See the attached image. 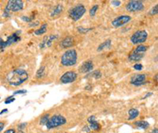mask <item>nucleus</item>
I'll list each match as a JSON object with an SVG mask.
<instances>
[{
    "mask_svg": "<svg viewBox=\"0 0 158 133\" xmlns=\"http://www.w3.org/2000/svg\"><path fill=\"white\" fill-rule=\"evenodd\" d=\"M29 79V74L23 68H16L11 71L6 76V81L10 85L14 87L22 84Z\"/></svg>",
    "mask_w": 158,
    "mask_h": 133,
    "instance_id": "nucleus-1",
    "label": "nucleus"
},
{
    "mask_svg": "<svg viewBox=\"0 0 158 133\" xmlns=\"http://www.w3.org/2000/svg\"><path fill=\"white\" fill-rule=\"evenodd\" d=\"M77 61V54L74 49L66 50L61 57V64L63 66H73Z\"/></svg>",
    "mask_w": 158,
    "mask_h": 133,
    "instance_id": "nucleus-2",
    "label": "nucleus"
},
{
    "mask_svg": "<svg viewBox=\"0 0 158 133\" xmlns=\"http://www.w3.org/2000/svg\"><path fill=\"white\" fill-rule=\"evenodd\" d=\"M86 12V8L83 4H77L70 10L69 17L74 22H77L83 17Z\"/></svg>",
    "mask_w": 158,
    "mask_h": 133,
    "instance_id": "nucleus-3",
    "label": "nucleus"
},
{
    "mask_svg": "<svg viewBox=\"0 0 158 133\" xmlns=\"http://www.w3.org/2000/svg\"><path fill=\"white\" fill-rule=\"evenodd\" d=\"M24 8V2L21 0H10L8 1L6 6L4 12L10 14V12H18Z\"/></svg>",
    "mask_w": 158,
    "mask_h": 133,
    "instance_id": "nucleus-4",
    "label": "nucleus"
},
{
    "mask_svg": "<svg viewBox=\"0 0 158 133\" xmlns=\"http://www.w3.org/2000/svg\"><path fill=\"white\" fill-rule=\"evenodd\" d=\"M67 123V120L62 115H54L49 119L48 122L46 124L48 129L57 128L59 126H62Z\"/></svg>",
    "mask_w": 158,
    "mask_h": 133,
    "instance_id": "nucleus-5",
    "label": "nucleus"
},
{
    "mask_svg": "<svg viewBox=\"0 0 158 133\" xmlns=\"http://www.w3.org/2000/svg\"><path fill=\"white\" fill-rule=\"evenodd\" d=\"M148 38V33L146 30H138L136 31L131 37V43L137 45V44H142V43L146 42Z\"/></svg>",
    "mask_w": 158,
    "mask_h": 133,
    "instance_id": "nucleus-6",
    "label": "nucleus"
},
{
    "mask_svg": "<svg viewBox=\"0 0 158 133\" xmlns=\"http://www.w3.org/2000/svg\"><path fill=\"white\" fill-rule=\"evenodd\" d=\"M20 33H21V31H18L17 33H14V34H12L11 36H8L7 40H6V41H3L2 38H1V40H0V41H1V43H0L1 52L3 51L6 47L12 45L13 43H15L21 40V37H20V36H18V34H20Z\"/></svg>",
    "mask_w": 158,
    "mask_h": 133,
    "instance_id": "nucleus-7",
    "label": "nucleus"
},
{
    "mask_svg": "<svg viewBox=\"0 0 158 133\" xmlns=\"http://www.w3.org/2000/svg\"><path fill=\"white\" fill-rule=\"evenodd\" d=\"M145 9V6L142 1H138V0H132L130 1L126 6V10L129 12H139L142 11Z\"/></svg>",
    "mask_w": 158,
    "mask_h": 133,
    "instance_id": "nucleus-8",
    "label": "nucleus"
},
{
    "mask_svg": "<svg viewBox=\"0 0 158 133\" xmlns=\"http://www.w3.org/2000/svg\"><path fill=\"white\" fill-rule=\"evenodd\" d=\"M131 21V17L129 15H121L117 18H115L112 22H111V25L114 28H120L123 25H126L129 22Z\"/></svg>",
    "mask_w": 158,
    "mask_h": 133,
    "instance_id": "nucleus-9",
    "label": "nucleus"
},
{
    "mask_svg": "<svg viewBox=\"0 0 158 133\" xmlns=\"http://www.w3.org/2000/svg\"><path fill=\"white\" fill-rule=\"evenodd\" d=\"M77 73L74 71H67V72H64L60 77V82L63 84H71L76 80L77 79Z\"/></svg>",
    "mask_w": 158,
    "mask_h": 133,
    "instance_id": "nucleus-10",
    "label": "nucleus"
},
{
    "mask_svg": "<svg viewBox=\"0 0 158 133\" xmlns=\"http://www.w3.org/2000/svg\"><path fill=\"white\" fill-rule=\"evenodd\" d=\"M146 83V76L145 74H135L131 79V84L134 86H142Z\"/></svg>",
    "mask_w": 158,
    "mask_h": 133,
    "instance_id": "nucleus-11",
    "label": "nucleus"
},
{
    "mask_svg": "<svg viewBox=\"0 0 158 133\" xmlns=\"http://www.w3.org/2000/svg\"><path fill=\"white\" fill-rule=\"evenodd\" d=\"M58 35H49V36H45L44 38L43 41L40 43L39 47L40 49H44L45 47H49L51 45H52V42L56 40V39H58Z\"/></svg>",
    "mask_w": 158,
    "mask_h": 133,
    "instance_id": "nucleus-12",
    "label": "nucleus"
},
{
    "mask_svg": "<svg viewBox=\"0 0 158 133\" xmlns=\"http://www.w3.org/2000/svg\"><path fill=\"white\" fill-rule=\"evenodd\" d=\"M94 69V62L92 61H86L81 65L80 68V72L81 73H86L91 72Z\"/></svg>",
    "mask_w": 158,
    "mask_h": 133,
    "instance_id": "nucleus-13",
    "label": "nucleus"
},
{
    "mask_svg": "<svg viewBox=\"0 0 158 133\" xmlns=\"http://www.w3.org/2000/svg\"><path fill=\"white\" fill-rule=\"evenodd\" d=\"M73 45H74V38L72 36H67V37L64 38L60 43L61 47L64 49L71 47Z\"/></svg>",
    "mask_w": 158,
    "mask_h": 133,
    "instance_id": "nucleus-14",
    "label": "nucleus"
},
{
    "mask_svg": "<svg viewBox=\"0 0 158 133\" xmlns=\"http://www.w3.org/2000/svg\"><path fill=\"white\" fill-rule=\"evenodd\" d=\"M88 121L89 123V128L90 129L94 130V131H98L100 129V124L97 121L95 116H90L88 118Z\"/></svg>",
    "mask_w": 158,
    "mask_h": 133,
    "instance_id": "nucleus-15",
    "label": "nucleus"
},
{
    "mask_svg": "<svg viewBox=\"0 0 158 133\" xmlns=\"http://www.w3.org/2000/svg\"><path fill=\"white\" fill-rule=\"evenodd\" d=\"M144 58V54H138V53L132 52L128 56V59L130 61H141Z\"/></svg>",
    "mask_w": 158,
    "mask_h": 133,
    "instance_id": "nucleus-16",
    "label": "nucleus"
},
{
    "mask_svg": "<svg viewBox=\"0 0 158 133\" xmlns=\"http://www.w3.org/2000/svg\"><path fill=\"white\" fill-rule=\"evenodd\" d=\"M63 6H62L61 4H58L56 7H55V9L52 10V12L51 13V14H50L51 17H52V18H55V17L56 16H59V15L63 12Z\"/></svg>",
    "mask_w": 158,
    "mask_h": 133,
    "instance_id": "nucleus-17",
    "label": "nucleus"
},
{
    "mask_svg": "<svg viewBox=\"0 0 158 133\" xmlns=\"http://www.w3.org/2000/svg\"><path fill=\"white\" fill-rule=\"evenodd\" d=\"M128 114H129L128 120L129 121H132V120H134V119L138 117V115H139V111L138 110H136V109L132 108L128 111Z\"/></svg>",
    "mask_w": 158,
    "mask_h": 133,
    "instance_id": "nucleus-18",
    "label": "nucleus"
},
{
    "mask_svg": "<svg viewBox=\"0 0 158 133\" xmlns=\"http://www.w3.org/2000/svg\"><path fill=\"white\" fill-rule=\"evenodd\" d=\"M47 28H48V24L47 23H44L43 25H41L40 28L36 30H35L34 34L36 35V36H41L44 33H45L47 32Z\"/></svg>",
    "mask_w": 158,
    "mask_h": 133,
    "instance_id": "nucleus-19",
    "label": "nucleus"
},
{
    "mask_svg": "<svg viewBox=\"0 0 158 133\" xmlns=\"http://www.w3.org/2000/svg\"><path fill=\"white\" fill-rule=\"evenodd\" d=\"M135 125L136 126V127H138V128L145 130L147 129V128H149V122H147V121H136V122H135Z\"/></svg>",
    "mask_w": 158,
    "mask_h": 133,
    "instance_id": "nucleus-20",
    "label": "nucleus"
},
{
    "mask_svg": "<svg viewBox=\"0 0 158 133\" xmlns=\"http://www.w3.org/2000/svg\"><path fill=\"white\" fill-rule=\"evenodd\" d=\"M111 40H105L104 42H103L102 43H101V45L99 46L98 48H97V51H101V50H103L104 49H109L110 47H111Z\"/></svg>",
    "mask_w": 158,
    "mask_h": 133,
    "instance_id": "nucleus-21",
    "label": "nucleus"
},
{
    "mask_svg": "<svg viewBox=\"0 0 158 133\" xmlns=\"http://www.w3.org/2000/svg\"><path fill=\"white\" fill-rule=\"evenodd\" d=\"M148 47L147 46H145V45H138L136 48H135V50H133V52L135 53H138V54H145L146 50H147Z\"/></svg>",
    "mask_w": 158,
    "mask_h": 133,
    "instance_id": "nucleus-22",
    "label": "nucleus"
},
{
    "mask_svg": "<svg viewBox=\"0 0 158 133\" xmlns=\"http://www.w3.org/2000/svg\"><path fill=\"white\" fill-rule=\"evenodd\" d=\"M45 76V67L41 66L39 68L36 72V77L38 78V79H41L42 77H44Z\"/></svg>",
    "mask_w": 158,
    "mask_h": 133,
    "instance_id": "nucleus-23",
    "label": "nucleus"
},
{
    "mask_svg": "<svg viewBox=\"0 0 158 133\" xmlns=\"http://www.w3.org/2000/svg\"><path fill=\"white\" fill-rule=\"evenodd\" d=\"M49 114L48 113H47V114H44V115L43 116V117L40 118V125H46L47 124V123L49 121Z\"/></svg>",
    "mask_w": 158,
    "mask_h": 133,
    "instance_id": "nucleus-24",
    "label": "nucleus"
},
{
    "mask_svg": "<svg viewBox=\"0 0 158 133\" xmlns=\"http://www.w3.org/2000/svg\"><path fill=\"white\" fill-rule=\"evenodd\" d=\"M99 9V6L97 4H95V5L89 10V15L91 17H94L97 14V11Z\"/></svg>",
    "mask_w": 158,
    "mask_h": 133,
    "instance_id": "nucleus-25",
    "label": "nucleus"
},
{
    "mask_svg": "<svg viewBox=\"0 0 158 133\" xmlns=\"http://www.w3.org/2000/svg\"><path fill=\"white\" fill-rule=\"evenodd\" d=\"M149 14L151 15V16L158 14V3L156 4V5H155L149 11Z\"/></svg>",
    "mask_w": 158,
    "mask_h": 133,
    "instance_id": "nucleus-26",
    "label": "nucleus"
},
{
    "mask_svg": "<svg viewBox=\"0 0 158 133\" xmlns=\"http://www.w3.org/2000/svg\"><path fill=\"white\" fill-rule=\"evenodd\" d=\"M91 74V76H93V77H94L95 79H99V78L101 77V76H102V73H101V71L99 70H96V71H94V72H92Z\"/></svg>",
    "mask_w": 158,
    "mask_h": 133,
    "instance_id": "nucleus-27",
    "label": "nucleus"
},
{
    "mask_svg": "<svg viewBox=\"0 0 158 133\" xmlns=\"http://www.w3.org/2000/svg\"><path fill=\"white\" fill-rule=\"evenodd\" d=\"M92 29H85L83 27H78L77 28V31H78L80 33H82V34H85V33H87L88 32L91 31Z\"/></svg>",
    "mask_w": 158,
    "mask_h": 133,
    "instance_id": "nucleus-28",
    "label": "nucleus"
},
{
    "mask_svg": "<svg viewBox=\"0 0 158 133\" xmlns=\"http://www.w3.org/2000/svg\"><path fill=\"white\" fill-rule=\"evenodd\" d=\"M133 67L135 70H138V71L142 70V68H143V65H142L141 63H136L135 65H134Z\"/></svg>",
    "mask_w": 158,
    "mask_h": 133,
    "instance_id": "nucleus-29",
    "label": "nucleus"
},
{
    "mask_svg": "<svg viewBox=\"0 0 158 133\" xmlns=\"http://www.w3.org/2000/svg\"><path fill=\"white\" fill-rule=\"evenodd\" d=\"M13 96H10V97H8L7 99H6V101H5L6 104H10V103H13V102H14V101L15 100V99L14 97H13Z\"/></svg>",
    "mask_w": 158,
    "mask_h": 133,
    "instance_id": "nucleus-30",
    "label": "nucleus"
},
{
    "mask_svg": "<svg viewBox=\"0 0 158 133\" xmlns=\"http://www.w3.org/2000/svg\"><path fill=\"white\" fill-rule=\"evenodd\" d=\"M111 4L114 6H119L121 5V1L119 0H113V1H111Z\"/></svg>",
    "mask_w": 158,
    "mask_h": 133,
    "instance_id": "nucleus-31",
    "label": "nucleus"
},
{
    "mask_svg": "<svg viewBox=\"0 0 158 133\" xmlns=\"http://www.w3.org/2000/svg\"><path fill=\"white\" fill-rule=\"evenodd\" d=\"M27 92V91L25 90V89H22V90H18L15 92L13 93V96H16V95H21V94H25Z\"/></svg>",
    "mask_w": 158,
    "mask_h": 133,
    "instance_id": "nucleus-32",
    "label": "nucleus"
},
{
    "mask_svg": "<svg viewBox=\"0 0 158 133\" xmlns=\"http://www.w3.org/2000/svg\"><path fill=\"white\" fill-rule=\"evenodd\" d=\"M32 19H33V18H29V17H26V16L22 17V20H23L24 22H31Z\"/></svg>",
    "mask_w": 158,
    "mask_h": 133,
    "instance_id": "nucleus-33",
    "label": "nucleus"
},
{
    "mask_svg": "<svg viewBox=\"0 0 158 133\" xmlns=\"http://www.w3.org/2000/svg\"><path fill=\"white\" fill-rule=\"evenodd\" d=\"M26 126V123H23V124H20L19 125H18V128L19 131H23V129L25 128V127Z\"/></svg>",
    "mask_w": 158,
    "mask_h": 133,
    "instance_id": "nucleus-34",
    "label": "nucleus"
},
{
    "mask_svg": "<svg viewBox=\"0 0 158 133\" xmlns=\"http://www.w3.org/2000/svg\"><path fill=\"white\" fill-rule=\"evenodd\" d=\"M15 132H16V131H15V130L14 129V128H10V129L6 130L4 133H15Z\"/></svg>",
    "mask_w": 158,
    "mask_h": 133,
    "instance_id": "nucleus-35",
    "label": "nucleus"
},
{
    "mask_svg": "<svg viewBox=\"0 0 158 133\" xmlns=\"http://www.w3.org/2000/svg\"><path fill=\"white\" fill-rule=\"evenodd\" d=\"M152 95H153V93H152V92H148V93H147V94H146V96H144V97H143V98H142V99H146V98L149 97V96H152Z\"/></svg>",
    "mask_w": 158,
    "mask_h": 133,
    "instance_id": "nucleus-36",
    "label": "nucleus"
},
{
    "mask_svg": "<svg viewBox=\"0 0 158 133\" xmlns=\"http://www.w3.org/2000/svg\"><path fill=\"white\" fill-rule=\"evenodd\" d=\"M85 130H86V132H89V131H90V128L89 127H88V126H84L82 128V131H85Z\"/></svg>",
    "mask_w": 158,
    "mask_h": 133,
    "instance_id": "nucleus-37",
    "label": "nucleus"
},
{
    "mask_svg": "<svg viewBox=\"0 0 158 133\" xmlns=\"http://www.w3.org/2000/svg\"><path fill=\"white\" fill-rule=\"evenodd\" d=\"M2 17H4V18H9V17H10V14H7V13L3 12V14H2Z\"/></svg>",
    "mask_w": 158,
    "mask_h": 133,
    "instance_id": "nucleus-38",
    "label": "nucleus"
},
{
    "mask_svg": "<svg viewBox=\"0 0 158 133\" xmlns=\"http://www.w3.org/2000/svg\"><path fill=\"white\" fill-rule=\"evenodd\" d=\"M3 128H4V123L1 122L0 123V131H2V130H3Z\"/></svg>",
    "mask_w": 158,
    "mask_h": 133,
    "instance_id": "nucleus-39",
    "label": "nucleus"
},
{
    "mask_svg": "<svg viewBox=\"0 0 158 133\" xmlns=\"http://www.w3.org/2000/svg\"><path fill=\"white\" fill-rule=\"evenodd\" d=\"M150 133H158V128H154V129L152 130Z\"/></svg>",
    "mask_w": 158,
    "mask_h": 133,
    "instance_id": "nucleus-40",
    "label": "nucleus"
},
{
    "mask_svg": "<svg viewBox=\"0 0 158 133\" xmlns=\"http://www.w3.org/2000/svg\"><path fill=\"white\" fill-rule=\"evenodd\" d=\"M8 111V110L7 109H4V110H2V111H1V113H0V114H1V115H2V113H6V112Z\"/></svg>",
    "mask_w": 158,
    "mask_h": 133,
    "instance_id": "nucleus-41",
    "label": "nucleus"
},
{
    "mask_svg": "<svg viewBox=\"0 0 158 133\" xmlns=\"http://www.w3.org/2000/svg\"><path fill=\"white\" fill-rule=\"evenodd\" d=\"M154 80H156V82H158V73L156 74V76H154Z\"/></svg>",
    "mask_w": 158,
    "mask_h": 133,
    "instance_id": "nucleus-42",
    "label": "nucleus"
},
{
    "mask_svg": "<svg viewBox=\"0 0 158 133\" xmlns=\"http://www.w3.org/2000/svg\"><path fill=\"white\" fill-rule=\"evenodd\" d=\"M18 133H25V132H24L23 131H18Z\"/></svg>",
    "mask_w": 158,
    "mask_h": 133,
    "instance_id": "nucleus-43",
    "label": "nucleus"
}]
</instances>
